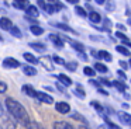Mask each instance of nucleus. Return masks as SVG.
Here are the masks:
<instances>
[{
	"mask_svg": "<svg viewBox=\"0 0 131 129\" xmlns=\"http://www.w3.org/2000/svg\"><path fill=\"white\" fill-rule=\"evenodd\" d=\"M4 105H6L9 114L12 115L18 123H21L23 126H27V123L31 121L27 109L24 108V105L20 102V101L14 100V98H12V97H7L6 101H4Z\"/></svg>",
	"mask_w": 131,
	"mask_h": 129,
	"instance_id": "f257e3e1",
	"label": "nucleus"
},
{
	"mask_svg": "<svg viewBox=\"0 0 131 129\" xmlns=\"http://www.w3.org/2000/svg\"><path fill=\"white\" fill-rule=\"evenodd\" d=\"M35 98H37L38 101H41V102H44V104H54V98H52V95L47 94V93H44V91H37Z\"/></svg>",
	"mask_w": 131,
	"mask_h": 129,
	"instance_id": "f03ea898",
	"label": "nucleus"
},
{
	"mask_svg": "<svg viewBox=\"0 0 131 129\" xmlns=\"http://www.w3.org/2000/svg\"><path fill=\"white\" fill-rule=\"evenodd\" d=\"M2 64H3V67H6V69H17V67H20V62L16 58H6Z\"/></svg>",
	"mask_w": 131,
	"mask_h": 129,
	"instance_id": "7ed1b4c3",
	"label": "nucleus"
},
{
	"mask_svg": "<svg viewBox=\"0 0 131 129\" xmlns=\"http://www.w3.org/2000/svg\"><path fill=\"white\" fill-rule=\"evenodd\" d=\"M55 109H57L59 114L66 115V114H69V112H71V105H69L68 102H65V101H59V102L55 104Z\"/></svg>",
	"mask_w": 131,
	"mask_h": 129,
	"instance_id": "20e7f679",
	"label": "nucleus"
},
{
	"mask_svg": "<svg viewBox=\"0 0 131 129\" xmlns=\"http://www.w3.org/2000/svg\"><path fill=\"white\" fill-rule=\"evenodd\" d=\"M38 63H41L44 67H45L48 72H52L54 70V64H52V59L49 56H41L38 58Z\"/></svg>",
	"mask_w": 131,
	"mask_h": 129,
	"instance_id": "39448f33",
	"label": "nucleus"
},
{
	"mask_svg": "<svg viewBox=\"0 0 131 129\" xmlns=\"http://www.w3.org/2000/svg\"><path fill=\"white\" fill-rule=\"evenodd\" d=\"M62 39H65V41H68L69 44H71V46L75 50H78L79 53H82L83 50H85V46H83V44H80V42H76V41H73V39H71V38H66V36H61Z\"/></svg>",
	"mask_w": 131,
	"mask_h": 129,
	"instance_id": "423d86ee",
	"label": "nucleus"
},
{
	"mask_svg": "<svg viewBox=\"0 0 131 129\" xmlns=\"http://www.w3.org/2000/svg\"><path fill=\"white\" fill-rule=\"evenodd\" d=\"M48 38H49V41H51L57 48H59V49H61V48H63V39L61 38V35H57V34H49Z\"/></svg>",
	"mask_w": 131,
	"mask_h": 129,
	"instance_id": "0eeeda50",
	"label": "nucleus"
},
{
	"mask_svg": "<svg viewBox=\"0 0 131 129\" xmlns=\"http://www.w3.org/2000/svg\"><path fill=\"white\" fill-rule=\"evenodd\" d=\"M54 129H78V128H75L73 125H71L66 121H57V122H54Z\"/></svg>",
	"mask_w": 131,
	"mask_h": 129,
	"instance_id": "6e6552de",
	"label": "nucleus"
},
{
	"mask_svg": "<svg viewBox=\"0 0 131 129\" xmlns=\"http://www.w3.org/2000/svg\"><path fill=\"white\" fill-rule=\"evenodd\" d=\"M26 13H27L26 17H28V18H37L40 16V11H38V8L35 6H28L26 8Z\"/></svg>",
	"mask_w": 131,
	"mask_h": 129,
	"instance_id": "1a4fd4ad",
	"label": "nucleus"
},
{
	"mask_svg": "<svg viewBox=\"0 0 131 129\" xmlns=\"http://www.w3.org/2000/svg\"><path fill=\"white\" fill-rule=\"evenodd\" d=\"M21 91H23L26 95L32 97V98H35V94H37V90H35L32 86H30V84H24V86L21 87Z\"/></svg>",
	"mask_w": 131,
	"mask_h": 129,
	"instance_id": "9d476101",
	"label": "nucleus"
},
{
	"mask_svg": "<svg viewBox=\"0 0 131 129\" xmlns=\"http://www.w3.org/2000/svg\"><path fill=\"white\" fill-rule=\"evenodd\" d=\"M117 117H118V119L121 121L123 125H131V115L127 114V112H117Z\"/></svg>",
	"mask_w": 131,
	"mask_h": 129,
	"instance_id": "9b49d317",
	"label": "nucleus"
},
{
	"mask_svg": "<svg viewBox=\"0 0 131 129\" xmlns=\"http://www.w3.org/2000/svg\"><path fill=\"white\" fill-rule=\"evenodd\" d=\"M13 27V22L10 18H7V17H2L0 18V28L4 31H10V28Z\"/></svg>",
	"mask_w": 131,
	"mask_h": 129,
	"instance_id": "f8f14e48",
	"label": "nucleus"
},
{
	"mask_svg": "<svg viewBox=\"0 0 131 129\" xmlns=\"http://www.w3.org/2000/svg\"><path fill=\"white\" fill-rule=\"evenodd\" d=\"M30 6L28 0H13V7L18 8V10H26Z\"/></svg>",
	"mask_w": 131,
	"mask_h": 129,
	"instance_id": "ddd939ff",
	"label": "nucleus"
},
{
	"mask_svg": "<svg viewBox=\"0 0 131 129\" xmlns=\"http://www.w3.org/2000/svg\"><path fill=\"white\" fill-rule=\"evenodd\" d=\"M58 80L61 81V84H62L63 87H69V86H72V80H71V77H68L66 74H58Z\"/></svg>",
	"mask_w": 131,
	"mask_h": 129,
	"instance_id": "4468645a",
	"label": "nucleus"
},
{
	"mask_svg": "<svg viewBox=\"0 0 131 129\" xmlns=\"http://www.w3.org/2000/svg\"><path fill=\"white\" fill-rule=\"evenodd\" d=\"M2 129H16V122L13 119H4L3 122L0 123Z\"/></svg>",
	"mask_w": 131,
	"mask_h": 129,
	"instance_id": "2eb2a0df",
	"label": "nucleus"
},
{
	"mask_svg": "<svg viewBox=\"0 0 131 129\" xmlns=\"http://www.w3.org/2000/svg\"><path fill=\"white\" fill-rule=\"evenodd\" d=\"M54 27H57V28H59V30H63V31H66V32H72V34H76V31L75 30H72L69 25H66V24H63V22H54Z\"/></svg>",
	"mask_w": 131,
	"mask_h": 129,
	"instance_id": "dca6fc26",
	"label": "nucleus"
},
{
	"mask_svg": "<svg viewBox=\"0 0 131 129\" xmlns=\"http://www.w3.org/2000/svg\"><path fill=\"white\" fill-rule=\"evenodd\" d=\"M97 58H100L102 60H106V62H111L113 60V58H111V55L108 52H106V50H99V52L96 53Z\"/></svg>",
	"mask_w": 131,
	"mask_h": 129,
	"instance_id": "f3484780",
	"label": "nucleus"
},
{
	"mask_svg": "<svg viewBox=\"0 0 131 129\" xmlns=\"http://www.w3.org/2000/svg\"><path fill=\"white\" fill-rule=\"evenodd\" d=\"M23 73L26 76H35L37 74V69L32 66H28V64H26V66H23Z\"/></svg>",
	"mask_w": 131,
	"mask_h": 129,
	"instance_id": "a211bd4d",
	"label": "nucleus"
},
{
	"mask_svg": "<svg viewBox=\"0 0 131 129\" xmlns=\"http://www.w3.org/2000/svg\"><path fill=\"white\" fill-rule=\"evenodd\" d=\"M30 31H31L34 35H42L44 34V28L42 27H40V25H37V24H32L31 27H30Z\"/></svg>",
	"mask_w": 131,
	"mask_h": 129,
	"instance_id": "6ab92c4d",
	"label": "nucleus"
},
{
	"mask_svg": "<svg viewBox=\"0 0 131 129\" xmlns=\"http://www.w3.org/2000/svg\"><path fill=\"white\" fill-rule=\"evenodd\" d=\"M23 58L26 59L28 63H31V64H35V63H38V59L35 58L32 53H28V52H26V53H23Z\"/></svg>",
	"mask_w": 131,
	"mask_h": 129,
	"instance_id": "aec40b11",
	"label": "nucleus"
},
{
	"mask_svg": "<svg viewBox=\"0 0 131 129\" xmlns=\"http://www.w3.org/2000/svg\"><path fill=\"white\" fill-rule=\"evenodd\" d=\"M89 20H90L92 22H94V24H97V22L102 21V17H100L99 13H96V11H92V13H89Z\"/></svg>",
	"mask_w": 131,
	"mask_h": 129,
	"instance_id": "412c9836",
	"label": "nucleus"
},
{
	"mask_svg": "<svg viewBox=\"0 0 131 129\" xmlns=\"http://www.w3.org/2000/svg\"><path fill=\"white\" fill-rule=\"evenodd\" d=\"M30 48H32L35 50H40V52L47 49V46L44 44H41V42H30Z\"/></svg>",
	"mask_w": 131,
	"mask_h": 129,
	"instance_id": "4be33fe9",
	"label": "nucleus"
},
{
	"mask_svg": "<svg viewBox=\"0 0 131 129\" xmlns=\"http://www.w3.org/2000/svg\"><path fill=\"white\" fill-rule=\"evenodd\" d=\"M90 105L93 107V108L96 109V111L99 112V114H102L103 117L106 115V114H104V108L102 107V104H100V102H97V101H92V102H90Z\"/></svg>",
	"mask_w": 131,
	"mask_h": 129,
	"instance_id": "5701e85b",
	"label": "nucleus"
},
{
	"mask_svg": "<svg viewBox=\"0 0 131 129\" xmlns=\"http://www.w3.org/2000/svg\"><path fill=\"white\" fill-rule=\"evenodd\" d=\"M94 70H96V72H100V73H107L108 72L107 66H106V64H103V63H100V62L94 63Z\"/></svg>",
	"mask_w": 131,
	"mask_h": 129,
	"instance_id": "b1692460",
	"label": "nucleus"
},
{
	"mask_svg": "<svg viewBox=\"0 0 131 129\" xmlns=\"http://www.w3.org/2000/svg\"><path fill=\"white\" fill-rule=\"evenodd\" d=\"M111 86L113 87H116L117 90H118V91H125V88H127V87H125V84H123L121 81H118V80H114V81H111Z\"/></svg>",
	"mask_w": 131,
	"mask_h": 129,
	"instance_id": "393cba45",
	"label": "nucleus"
},
{
	"mask_svg": "<svg viewBox=\"0 0 131 129\" xmlns=\"http://www.w3.org/2000/svg\"><path fill=\"white\" fill-rule=\"evenodd\" d=\"M10 34H12L13 36H16V38H21V36H23V34H21L20 28L16 27V25H13V27L10 28Z\"/></svg>",
	"mask_w": 131,
	"mask_h": 129,
	"instance_id": "a878e982",
	"label": "nucleus"
},
{
	"mask_svg": "<svg viewBox=\"0 0 131 129\" xmlns=\"http://www.w3.org/2000/svg\"><path fill=\"white\" fill-rule=\"evenodd\" d=\"M116 49H117V52H118V53H121V55H124V56H130V55H131L130 50H128L127 48L124 46V45H117Z\"/></svg>",
	"mask_w": 131,
	"mask_h": 129,
	"instance_id": "bb28decb",
	"label": "nucleus"
},
{
	"mask_svg": "<svg viewBox=\"0 0 131 129\" xmlns=\"http://www.w3.org/2000/svg\"><path fill=\"white\" fill-rule=\"evenodd\" d=\"M65 67L69 72H75L78 69V62H65Z\"/></svg>",
	"mask_w": 131,
	"mask_h": 129,
	"instance_id": "cd10ccee",
	"label": "nucleus"
},
{
	"mask_svg": "<svg viewBox=\"0 0 131 129\" xmlns=\"http://www.w3.org/2000/svg\"><path fill=\"white\" fill-rule=\"evenodd\" d=\"M47 3H49V4H51V6H52V7H54L55 10H57V11H59L61 8H63V6L61 4V3L58 2V0H48V2H47Z\"/></svg>",
	"mask_w": 131,
	"mask_h": 129,
	"instance_id": "c85d7f7f",
	"label": "nucleus"
},
{
	"mask_svg": "<svg viewBox=\"0 0 131 129\" xmlns=\"http://www.w3.org/2000/svg\"><path fill=\"white\" fill-rule=\"evenodd\" d=\"M75 94H76L79 98H85V97H86V94H85V90H83V87H82V86H79V84H78L76 90H75Z\"/></svg>",
	"mask_w": 131,
	"mask_h": 129,
	"instance_id": "c756f323",
	"label": "nucleus"
},
{
	"mask_svg": "<svg viewBox=\"0 0 131 129\" xmlns=\"http://www.w3.org/2000/svg\"><path fill=\"white\" fill-rule=\"evenodd\" d=\"M75 13H76L78 16H80V17H88L86 10L83 7H80V6H76V7H75Z\"/></svg>",
	"mask_w": 131,
	"mask_h": 129,
	"instance_id": "7c9ffc66",
	"label": "nucleus"
},
{
	"mask_svg": "<svg viewBox=\"0 0 131 129\" xmlns=\"http://www.w3.org/2000/svg\"><path fill=\"white\" fill-rule=\"evenodd\" d=\"M27 129H44L42 126L40 125V123H37V122H34V121H30L28 123H27V126H26Z\"/></svg>",
	"mask_w": 131,
	"mask_h": 129,
	"instance_id": "2f4dec72",
	"label": "nucleus"
},
{
	"mask_svg": "<svg viewBox=\"0 0 131 129\" xmlns=\"http://www.w3.org/2000/svg\"><path fill=\"white\" fill-rule=\"evenodd\" d=\"M83 73H85L86 76H89V77H93V76L96 74V72H94L93 67H89V66L83 67Z\"/></svg>",
	"mask_w": 131,
	"mask_h": 129,
	"instance_id": "473e14b6",
	"label": "nucleus"
},
{
	"mask_svg": "<svg viewBox=\"0 0 131 129\" xmlns=\"http://www.w3.org/2000/svg\"><path fill=\"white\" fill-rule=\"evenodd\" d=\"M51 59H52V62H54V63H57V64H62V66H65V60H63L62 58H59L58 55L51 56Z\"/></svg>",
	"mask_w": 131,
	"mask_h": 129,
	"instance_id": "72a5a7b5",
	"label": "nucleus"
},
{
	"mask_svg": "<svg viewBox=\"0 0 131 129\" xmlns=\"http://www.w3.org/2000/svg\"><path fill=\"white\" fill-rule=\"evenodd\" d=\"M103 118H104L106 123H107V125H108V128H110V129H121V128H120V126H117V125H116V123H114V122H111V121H110V119H108V118H107V115H104V117H103Z\"/></svg>",
	"mask_w": 131,
	"mask_h": 129,
	"instance_id": "f704fd0d",
	"label": "nucleus"
},
{
	"mask_svg": "<svg viewBox=\"0 0 131 129\" xmlns=\"http://www.w3.org/2000/svg\"><path fill=\"white\" fill-rule=\"evenodd\" d=\"M72 118H73V119H76V121H80L82 123H88V121H86L80 114H78V112H73V114H72Z\"/></svg>",
	"mask_w": 131,
	"mask_h": 129,
	"instance_id": "c9c22d12",
	"label": "nucleus"
},
{
	"mask_svg": "<svg viewBox=\"0 0 131 129\" xmlns=\"http://www.w3.org/2000/svg\"><path fill=\"white\" fill-rule=\"evenodd\" d=\"M114 8H116L114 2H113V0H107V2H106V10H107V11H113Z\"/></svg>",
	"mask_w": 131,
	"mask_h": 129,
	"instance_id": "e433bc0d",
	"label": "nucleus"
},
{
	"mask_svg": "<svg viewBox=\"0 0 131 129\" xmlns=\"http://www.w3.org/2000/svg\"><path fill=\"white\" fill-rule=\"evenodd\" d=\"M37 4H38V7L42 8V10H45V8H47V2H45V0H37Z\"/></svg>",
	"mask_w": 131,
	"mask_h": 129,
	"instance_id": "4c0bfd02",
	"label": "nucleus"
},
{
	"mask_svg": "<svg viewBox=\"0 0 131 129\" xmlns=\"http://www.w3.org/2000/svg\"><path fill=\"white\" fill-rule=\"evenodd\" d=\"M7 90V84L4 81H0V93H6Z\"/></svg>",
	"mask_w": 131,
	"mask_h": 129,
	"instance_id": "58836bf2",
	"label": "nucleus"
},
{
	"mask_svg": "<svg viewBox=\"0 0 131 129\" xmlns=\"http://www.w3.org/2000/svg\"><path fill=\"white\" fill-rule=\"evenodd\" d=\"M116 36H117V38H120V39H123V41H128L127 36H125L123 32H120V31H118V32H116Z\"/></svg>",
	"mask_w": 131,
	"mask_h": 129,
	"instance_id": "ea45409f",
	"label": "nucleus"
},
{
	"mask_svg": "<svg viewBox=\"0 0 131 129\" xmlns=\"http://www.w3.org/2000/svg\"><path fill=\"white\" fill-rule=\"evenodd\" d=\"M117 73H118V76H120V77L123 79V80H125V79H127V76H125V73L123 72V70H118V72H117Z\"/></svg>",
	"mask_w": 131,
	"mask_h": 129,
	"instance_id": "a19ab883",
	"label": "nucleus"
},
{
	"mask_svg": "<svg viewBox=\"0 0 131 129\" xmlns=\"http://www.w3.org/2000/svg\"><path fill=\"white\" fill-rule=\"evenodd\" d=\"M57 88L59 90V91H62V93H65V87L62 86L61 83H57Z\"/></svg>",
	"mask_w": 131,
	"mask_h": 129,
	"instance_id": "79ce46f5",
	"label": "nucleus"
},
{
	"mask_svg": "<svg viewBox=\"0 0 131 129\" xmlns=\"http://www.w3.org/2000/svg\"><path fill=\"white\" fill-rule=\"evenodd\" d=\"M120 66H121V67H123V69H127V67H128V64H127V63H125V62H124V60H120Z\"/></svg>",
	"mask_w": 131,
	"mask_h": 129,
	"instance_id": "37998d69",
	"label": "nucleus"
},
{
	"mask_svg": "<svg viewBox=\"0 0 131 129\" xmlns=\"http://www.w3.org/2000/svg\"><path fill=\"white\" fill-rule=\"evenodd\" d=\"M99 93H100V94H103V95H108V93L104 91V90H102V88H99Z\"/></svg>",
	"mask_w": 131,
	"mask_h": 129,
	"instance_id": "c03bdc74",
	"label": "nucleus"
},
{
	"mask_svg": "<svg viewBox=\"0 0 131 129\" xmlns=\"http://www.w3.org/2000/svg\"><path fill=\"white\" fill-rule=\"evenodd\" d=\"M3 114H4V109L2 107V104H0V117H3Z\"/></svg>",
	"mask_w": 131,
	"mask_h": 129,
	"instance_id": "a18cd8bd",
	"label": "nucleus"
},
{
	"mask_svg": "<svg viewBox=\"0 0 131 129\" xmlns=\"http://www.w3.org/2000/svg\"><path fill=\"white\" fill-rule=\"evenodd\" d=\"M68 3H71V4H76L78 3V0H66Z\"/></svg>",
	"mask_w": 131,
	"mask_h": 129,
	"instance_id": "49530a36",
	"label": "nucleus"
},
{
	"mask_svg": "<svg viewBox=\"0 0 131 129\" xmlns=\"http://www.w3.org/2000/svg\"><path fill=\"white\" fill-rule=\"evenodd\" d=\"M117 27H118V28H120V30H123V31H125V27H124V25H121V24H117Z\"/></svg>",
	"mask_w": 131,
	"mask_h": 129,
	"instance_id": "de8ad7c7",
	"label": "nucleus"
},
{
	"mask_svg": "<svg viewBox=\"0 0 131 129\" xmlns=\"http://www.w3.org/2000/svg\"><path fill=\"white\" fill-rule=\"evenodd\" d=\"M97 4H103V3H106V0H96Z\"/></svg>",
	"mask_w": 131,
	"mask_h": 129,
	"instance_id": "09e8293b",
	"label": "nucleus"
},
{
	"mask_svg": "<svg viewBox=\"0 0 131 129\" xmlns=\"http://www.w3.org/2000/svg\"><path fill=\"white\" fill-rule=\"evenodd\" d=\"M78 129H89V126H86V125L83 126V125H82V126H79V128H78Z\"/></svg>",
	"mask_w": 131,
	"mask_h": 129,
	"instance_id": "8fccbe9b",
	"label": "nucleus"
},
{
	"mask_svg": "<svg viewBox=\"0 0 131 129\" xmlns=\"http://www.w3.org/2000/svg\"><path fill=\"white\" fill-rule=\"evenodd\" d=\"M130 66H131V59H130Z\"/></svg>",
	"mask_w": 131,
	"mask_h": 129,
	"instance_id": "3c124183",
	"label": "nucleus"
},
{
	"mask_svg": "<svg viewBox=\"0 0 131 129\" xmlns=\"http://www.w3.org/2000/svg\"><path fill=\"white\" fill-rule=\"evenodd\" d=\"M88 2H90V0H88Z\"/></svg>",
	"mask_w": 131,
	"mask_h": 129,
	"instance_id": "603ef678",
	"label": "nucleus"
}]
</instances>
